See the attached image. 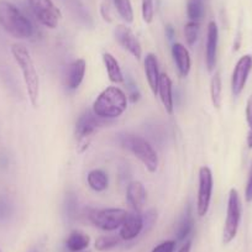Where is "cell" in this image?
<instances>
[{
	"label": "cell",
	"instance_id": "cell-13",
	"mask_svg": "<svg viewBox=\"0 0 252 252\" xmlns=\"http://www.w3.org/2000/svg\"><path fill=\"white\" fill-rule=\"evenodd\" d=\"M144 226V217L141 215V213H129L125 221H124V224L120 227V234H119L120 235V239L125 240V241L136 239L141 234Z\"/></svg>",
	"mask_w": 252,
	"mask_h": 252
},
{
	"label": "cell",
	"instance_id": "cell-1",
	"mask_svg": "<svg viewBox=\"0 0 252 252\" xmlns=\"http://www.w3.org/2000/svg\"><path fill=\"white\" fill-rule=\"evenodd\" d=\"M11 53L18 63L19 68L23 73L24 82H25L26 91H28L29 99L33 108L38 105V98H40V78L36 71L35 63L30 55V51L28 50L23 43H13L11 45Z\"/></svg>",
	"mask_w": 252,
	"mask_h": 252
},
{
	"label": "cell",
	"instance_id": "cell-7",
	"mask_svg": "<svg viewBox=\"0 0 252 252\" xmlns=\"http://www.w3.org/2000/svg\"><path fill=\"white\" fill-rule=\"evenodd\" d=\"M100 125V118H98L93 111H87L83 115L79 116L76 123V139L78 141L79 154L88 149L92 136Z\"/></svg>",
	"mask_w": 252,
	"mask_h": 252
},
{
	"label": "cell",
	"instance_id": "cell-33",
	"mask_svg": "<svg viewBox=\"0 0 252 252\" xmlns=\"http://www.w3.org/2000/svg\"><path fill=\"white\" fill-rule=\"evenodd\" d=\"M190 247H192V241H187L186 244L178 250V252H190Z\"/></svg>",
	"mask_w": 252,
	"mask_h": 252
},
{
	"label": "cell",
	"instance_id": "cell-8",
	"mask_svg": "<svg viewBox=\"0 0 252 252\" xmlns=\"http://www.w3.org/2000/svg\"><path fill=\"white\" fill-rule=\"evenodd\" d=\"M36 19L48 29H56L62 19V13L52 0H28Z\"/></svg>",
	"mask_w": 252,
	"mask_h": 252
},
{
	"label": "cell",
	"instance_id": "cell-29",
	"mask_svg": "<svg viewBox=\"0 0 252 252\" xmlns=\"http://www.w3.org/2000/svg\"><path fill=\"white\" fill-rule=\"evenodd\" d=\"M246 121L249 125V131H247L246 144L250 150H252V96H250L246 104Z\"/></svg>",
	"mask_w": 252,
	"mask_h": 252
},
{
	"label": "cell",
	"instance_id": "cell-17",
	"mask_svg": "<svg viewBox=\"0 0 252 252\" xmlns=\"http://www.w3.org/2000/svg\"><path fill=\"white\" fill-rule=\"evenodd\" d=\"M172 57H173V61L176 63V67L181 77L188 76L189 72H190V67H192V60H190L189 51L187 50L183 43H173V46H172Z\"/></svg>",
	"mask_w": 252,
	"mask_h": 252
},
{
	"label": "cell",
	"instance_id": "cell-28",
	"mask_svg": "<svg viewBox=\"0 0 252 252\" xmlns=\"http://www.w3.org/2000/svg\"><path fill=\"white\" fill-rule=\"evenodd\" d=\"M142 19L146 24H151L155 16V0H141Z\"/></svg>",
	"mask_w": 252,
	"mask_h": 252
},
{
	"label": "cell",
	"instance_id": "cell-34",
	"mask_svg": "<svg viewBox=\"0 0 252 252\" xmlns=\"http://www.w3.org/2000/svg\"><path fill=\"white\" fill-rule=\"evenodd\" d=\"M174 33H176V32H174V29L172 28L171 25L167 26V28H166V35H167V37L169 38V40H172V38L174 37Z\"/></svg>",
	"mask_w": 252,
	"mask_h": 252
},
{
	"label": "cell",
	"instance_id": "cell-21",
	"mask_svg": "<svg viewBox=\"0 0 252 252\" xmlns=\"http://www.w3.org/2000/svg\"><path fill=\"white\" fill-rule=\"evenodd\" d=\"M87 182L88 186L91 187L95 192H104L108 188L109 178L108 174L101 169H92L87 176Z\"/></svg>",
	"mask_w": 252,
	"mask_h": 252
},
{
	"label": "cell",
	"instance_id": "cell-5",
	"mask_svg": "<svg viewBox=\"0 0 252 252\" xmlns=\"http://www.w3.org/2000/svg\"><path fill=\"white\" fill-rule=\"evenodd\" d=\"M241 221V200L235 188L230 189L229 199H227L226 219H225L224 231H222V242L230 244L236 237Z\"/></svg>",
	"mask_w": 252,
	"mask_h": 252
},
{
	"label": "cell",
	"instance_id": "cell-18",
	"mask_svg": "<svg viewBox=\"0 0 252 252\" xmlns=\"http://www.w3.org/2000/svg\"><path fill=\"white\" fill-rule=\"evenodd\" d=\"M158 96L161 99V103L163 105L164 110L168 115H173L174 113V103H173V93H172V81L167 73H161L158 83Z\"/></svg>",
	"mask_w": 252,
	"mask_h": 252
},
{
	"label": "cell",
	"instance_id": "cell-30",
	"mask_svg": "<svg viewBox=\"0 0 252 252\" xmlns=\"http://www.w3.org/2000/svg\"><path fill=\"white\" fill-rule=\"evenodd\" d=\"M174 250H176V241L168 240V241L162 242L158 246L155 247L152 252H174Z\"/></svg>",
	"mask_w": 252,
	"mask_h": 252
},
{
	"label": "cell",
	"instance_id": "cell-12",
	"mask_svg": "<svg viewBox=\"0 0 252 252\" xmlns=\"http://www.w3.org/2000/svg\"><path fill=\"white\" fill-rule=\"evenodd\" d=\"M218 42H219V29L215 21L208 24L207 43H205V64L209 72H213L217 64Z\"/></svg>",
	"mask_w": 252,
	"mask_h": 252
},
{
	"label": "cell",
	"instance_id": "cell-31",
	"mask_svg": "<svg viewBox=\"0 0 252 252\" xmlns=\"http://www.w3.org/2000/svg\"><path fill=\"white\" fill-rule=\"evenodd\" d=\"M245 199H246L247 203L252 202V163H251V167H250L246 187H245Z\"/></svg>",
	"mask_w": 252,
	"mask_h": 252
},
{
	"label": "cell",
	"instance_id": "cell-22",
	"mask_svg": "<svg viewBox=\"0 0 252 252\" xmlns=\"http://www.w3.org/2000/svg\"><path fill=\"white\" fill-rule=\"evenodd\" d=\"M222 82L220 72H215L214 76L212 77L210 81V98H212V103L214 108L219 109L221 106L222 101Z\"/></svg>",
	"mask_w": 252,
	"mask_h": 252
},
{
	"label": "cell",
	"instance_id": "cell-6",
	"mask_svg": "<svg viewBox=\"0 0 252 252\" xmlns=\"http://www.w3.org/2000/svg\"><path fill=\"white\" fill-rule=\"evenodd\" d=\"M129 212L120 208H106V209H94L89 213L88 218L94 226L104 231H114L120 229L125 221Z\"/></svg>",
	"mask_w": 252,
	"mask_h": 252
},
{
	"label": "cell",
	"instance_id": "cell-4",
	"mask_svg": "<svg viewBox=\"0 0 252 252\" xmlns=\"http://www.w3.org/2000/svg\"><path fill=\"white\" fill-rule=\"evenodd\" d=\"M121 145L129 150L135 157L142 162L150 173H155L158 168V156L156 150L144 137L134 134H125L120 139Z\"/></svg>",
	"mask_w": 252,
	"mask_h": 252
},
{
	"label": "cell",
	"instance_id": "cell-2",
	"mask_svg": "<svg viewBox=\"0 0 252 252\" xmlns=\"http://www.w3.org/2000/svg\"><path fill=\"white\" fill-rule=\"evenodd\" d=\"M0 26L13 37L30 38L33 35L31 21L24 15L18 6L8 0H0Z\"/></svg>",
	"mask_w": 252,
	"mask_h": 252
},
{
	"label": "cell",
	"instance_id": "cell-20",
	"mask_svg": "<svg viewBox=\"0 0 252 252\" xmlns=\"http://www.w3.org/2000/svg\"><path fill=\"white\" fill-rule=\"evenodd\" d=\"M89 244H91V237L78 230L72 231L66 240V247L71 252H82L89 246Z\"/></svg>",
	"mask_w": 252,
	"mask_h": 252
},
{
	"label": "cell",
	"instance_id": "cell-16",
	"mask_svg": "<svg viewBox=\"0 0 252 252\" xmlns=\"http://www.w3.org/2000/svg\"><path fill=\"white\" fill-rule=\"evenodd\" d=\"M145 66V76H146L147 83H149L150 89L156 96L158 93V83H159V67H158V60L157 56L154 53H147L144 61Z\"/></svg>",
	"mask_w": 252,
	"mask_h": 252
},
{
	"label": "cell",
	"instance_id": "cell-26",
	"mask_svg": "<svg viewBox=\"0 0 252 252\" xmlns=\"http://www.w3.org/2000/svg\"><path fill=\"white\" fill-rule=\"evenodd\" d=\"M119 237L114 236V235H104V236H99L94 242V247L96 251L99 252H106L113 250L119 245Z\"/></svg>",
	"mask_w": 252,
	"mask_h": 252
},
{
	"label": "cell",
	"instance_id": "cell-27",
	"mask_svg": "<svg viewBox=\"0 0 252 252\" xmlns=\"http://www.w3.org/2000/svg\"><path fill=\"white\" fill-rule=\"evenodd\" d=\"M199 36V23L197 21H189L184 26V37H186L188 46H193Z\"/></svg>",
	"mask_w": 252,
	"mask_h": 252
},
{
	"label": "cell",
	"instance_id": "cell-11",
	"mask_svg": "<svg viewBox=\"0 0 252 252\" xmlns=\"http://www.w3.org/2000/svg\"><path fill=\"white\" fill-rule=\"evenodd\" d=\"M114 36L119 45L126 50L130 55L134 56L136 60H140L142 56V47L137 36L132 32L130 28L126 25H118L114 30Z\"/></svg>",
	"mask_w": 252,
	"mask_h": 252
},
{
	"label": "cell",
	"instance_id": "cell-3",
	"mask_svg": "<svg viewBox=\"0 0 252 252\" xmlns=\"http://www.w3.org/2000/svg\"><path fill=\"white\" fill-rule=\"evenodd\" d=\"M127 95L119 87L104 89L93 103V113L100 119H118L127 109Z\"/></svg>",
	"mask_w": 252,
	"mask_h": 252
},
{
	"label": "cell",
	"instance_id": "cell-14",
	"mask_svg": "<svg viewBox=\"0 0 252 252\" xmlns=\"http://www.w3.org/2000/svg\"><path fill=\"white\" fill-rule=\"evenodd\" d=\"M87 71V62L83 58H78V60L73 61L69 63L66 68V73H64V84L71 91H76L79 88L83 82L84 76H86Z\"/></svg>",
	"mask_w": 252,
	"mask_h": 252
},
{
	"label": "cell",
	"instance_id": "cell-35",
	"mask_svg": "<svg viewBox=\"0 0 252 252\" xmlns=\"http://www.w3.org/2000/svg\"><path fill=\"white\" fill-rule=\"evenodd\" d=\"M82 252H86V251H82Z\"/></svg>",
	"mask_w": 252,
	"mask_h": 252
},
{
	"label": "cell",
	"instance_id": "cell-19",
	"mask_svg": "<svg viewBox=\"0 0 252 252\" xmlns=\"http://www.w3.org/2000/svg\"><path fill=\"white\" fill-rule=\"evenodd\" d=\"M103 62L104 66H105L106 73H108L109 81L113 82L115 84H121L125 81V77H124L123 71H121V67L119 64L118 60L114 57L111 53L105 52L103 53Z\"/></svg>",
	"mask_w": 252,
	"mask_h": 252
},
{
	"label": "cell",
	"instance_id": "cell-24",
	"mask_svg": "<svg viewBox=\"0 0 252 252\" xmlns=\"http://www.w3.org/2000/svg\"><path fill=\"white\" fill-rule=\"evenodd\" d=\"M193 226H194V221H193V217L190 214V210H187V213L184 214L183 219L179 222L178 230H177V239L179 241H183L187 237L190 235V232L193 231Z\"/></svg>",
	"mask_w": 252,
	"mask_h": 252
},
{
	"label": "cell",
	"instance_id": "cell-10",
	"mask_svg": "<svg viewBox=\"0 0 252 252\" xmlns=\"http://www.w3.org/2000/svg\"><path fill=\"white\" fill-rule=\"evenodd\" d=\"M252 71V56L244 55L235 64L231 76V92L234 96H239L246 87L247 79Z\"/></svg>",
	"mask_w": 252,
	"mask_h": 252
},
{
	"label": "cell",
	"instance_id": "cell-23",
	"mask_svg": "<svg viewBox=\"0 0 252 252\" xmlns=\"http://www.w3.org/2000/svg\"><path fill=\"white\" fill-rule=\"evenodd\" d=\"M113 1L120 18L126 24H131L134 21V9L131 1L130 0H113Z\"/></svg>",
	"mask_w": 252,
	"mask_h": 252
},
{
	"label": "cell",
	"instance_id": "cell-15",
	"mask_svg": "<svg viewBox=\"0 0 252 252\" xmlns=\"http://www.w3.org/2000/svg\"><path fill=\"white\" fill-rule=\"evenodd\" d=\"M126 198H127V202L131 205L134 212L141 213L147 198V193L144 184L139 181L130 182L127 189H126Z\"/></svg>",
	"mask_w": 252,
	"mask_h": 252
},
{
	"label": "cell",
	"instance_id": "cell-9",
	"mask_svg": "<svg viewBox=\"0 0 252 252\" xmlns=\"http://www.w3.org/2000/svg\"><path fill=\"white\" fill-rule=\"evenodd\" d=\"M213 194V173L207 166L199 169V186L197 197V214L199 218L205 217L209 212Z\"/></svg>",
	"mask_w": 252,
	"mask_h": 252
},
{
	"label": "cell",
	"instance_id": "cell-32",
	"mask_svg": "<svg viewBox=\"0 0 252 252\" xmlns=\"http://www.w3.org/2000/svg\"><path fill=\"white\" fill-rule=\"evenodd\" d=\"M100 11H101V16H103L104 20H105L106 23H111L110 11H109V8L105 5V4H103V5H101Z\"/></svg>",
	"mask_w": 252,
	"mask_h": 252
},
{
	"label": "cell",
	"instance_id": "cell-25",
	"mask_svg": "<svg viewBox=\"0 0 252 252\" xmlns=\"http://www.w3.org/2000/svg\"><path fill=\"white\" fill-rule=\"evenodd\" d=\"M187 15L190 21L199 23L204 16V4L202 0H190L187 5Z\"/></svg>",
	"mask_w": 252,
	"mask_h": 252
}]
</instances>
